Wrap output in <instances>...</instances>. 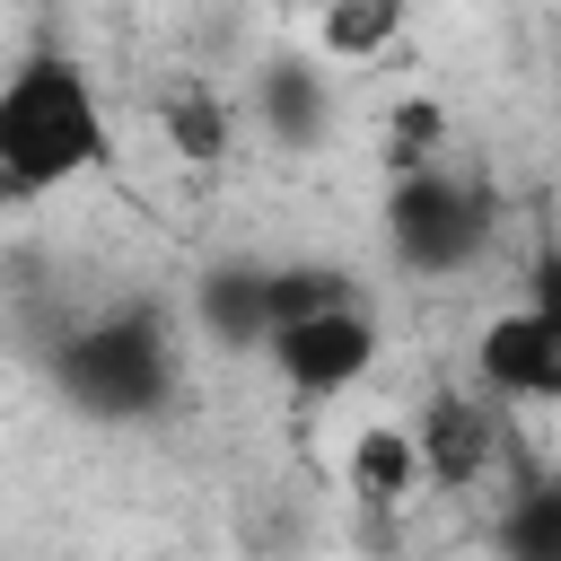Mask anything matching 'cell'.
<instances>
[{"label": "cell", "instance_id": "obj_11", "mask_svg": "<svg viewBox=\"0 0 561 561\" xmlns=\"http://www.w3.org/2000/svg\"><path fill=\"white\" fill-rule=\"evenodd\" d=\"M412 491H421L412 430H403V421H368V430L351 438V500H359L368 517H394Z\"/></svg>", "mask_w": 561, "mask_h": 561}, {"label": "cell", "instance_id": "obj_3", "mask_svg": "<svg viewBox=\"0 0 561 561\" xmlns=\"http://www.w3.org/2000/svg\"><path fill=\"white\" fill-rule=\"evenodd\" d=\"M500 237V193L482 175H456L447 158L421 167V175H394L386 184V254L421 280H447V272H473Z\"/></svg>", "mask_w": 561, "mask_h": 561}, {"label": "cell", "instance_id": "obj_9", "mask_svg": "<svg viewBox=\"0 0 561 561\" xmlns=\"http://www.w3.org/2000/svg\"><path fill=\"white\" fill-rule=\"evenodd\" d=\"M491 561H561V473L517 465L491 508Z\"/></svg>", "mask_w": 561, "mask_h": 561}, {"label": "cell", "instance_id": "obj_1", "mask_svg": "<svg viewBox=\"0 0 561 561\" xmlns=\"http://www.w3.org/2000/svg\"><path fill=\"white\" fill-rule=\"evenodd\" d=\"M114 167V114L70 44H26L0 70V210H26Z\"/></svg>", "mask_w": 561, "mask_h": 561}, {"label": "cell", "instance_id": "obj_6", "mask_svg": "<svg viewBox=\"0 0 561 561\" xmlns=\"http://www.w3.org/2000/svg\"><path fill=\"white\" fill-rule=\"evenodd\" d=\"M412 456H421V482H438V491H473V482H491L500 456H508L500 403H482L473 386H438V394L421 403Z\"/></svg>", "mask_w": 561, "mask_h": 561}, {"label": "cell", "instance_id": "obj_13", "mask_svg": "<svg viewBox=\"0 0 561 561\" xmlns=\"http://www.w3.org/2000/svg\"><path fill=\"white\" fill-rule=\"evenodd\" d=\"M386 44H403V9L394 0H333L324 18H316V53L324 61H377Z\"/></svg>", "mask_w": 561, "mask_h": 561}, {"label": "cell", "instance_id": "obj_8", "mask_svg": "<svg viewBox=\"0 0 561 561\" xmlns=\"http://www.w3.org/2000/svg\"><path fill=\"white\" fill-rule=\"evenodd\" d=\"M263 280H272V263H254V254L202 263V280H193V324H202L210 351H263V342H272Z\"/></svg>", "mask_w": 561, "mask_h": 561}, {"label": "cell", "instance_id": "obj_4", "mask_svg": "<svg viewBox=\"0 0 561 561\" xmlns=\"http://www.w3.org/2000/svg\"><path fill=\"white\" fill-rule=\"evenodd\" d=\"M377 351H386V333H377V307H368V298H359V307H333V316H316V324H289V333L263 342L272 377H280L298 403L351 394V386L377 368Z\"/></svg>", "mask_w": 561, "mask_h": 561}, {"label": "cell", "instance_id": "obj_10", "mask_svg": "<svg viewBox=\"0 0 561 561\" xmlns=\"http://www.w3.org/2000/svg\"><path fill=\"white\" fill-rule=\"evenodd\" d=\"M158 131H167V149H175L184 167H219V158L237 149V105H228L210 79H175V88L158 96Z\"/></svg>", "mask_w": 561, "mask_h": 561}, {"label": "cell", "instance_id": "obj_14", "mask_svg": "<svg viewBox=\"0 0 561 561\" xmlns=\"http://www.w3.org/2000/svg\"><path fill=\"white\" fill-rule=\"evenodd\" d=\"M447 158V105L438 96H403L394 114H386V184L394 175H421V167H438Z\"/></svg>", "mask_w": 561, "mask_h": 561}, {"label": "cell", "instance_id": "obj_2", "mask_svg": "<svg viewBox=\"0 0 561 561\" xmlns=\"http://www.w3.org/2000/svg\"><path fill=\"white\" fill-rule=\"evenodd\" d=\"M44 377L70 412L105 421V430H140V421H167L175 394H184V342H175V316L158 298H123V307H96L79 324L53 333L44 351Z\"/></svg>", "mask_w": 561, "mask_h": 561}, {"label": "cell", "instance_id": "obj_12", "mask_svg": "<svg viewBox=\"0 0 561 561\" xmlns=\"http://www.w3.org/2000/svg\"><path fill=\"white\" fill-rule=\"evenodd\" d=\"M263 307H272V333H289V324H316V316H333V307H359V289H351V272L342 263H272V280H263Z\"/></svg>", "mask_w": 561, "mask_h": 561}, {"label": "cell", "instance_id": "obj_7", "mask_svg": "<svg viewBox=\"0 0 561 561\" xmlns=\"http://www.w3.org/2000/svg\"><path fill=\"white\" fill-rule=\"evenodd\" d=\"M245 114H254V131H263L272 149H289V158L324 149V140H333V79H324V61H307V53L263 61Z\"/></svg>", "mask_w": 561, "mask_h": 561}, {"label": "cell", "instance_id": "obj_5", "mask_svg": "<svg viewBox=\"0 0 561 561\" xmlns=\"http://www.w3.org/2000/svg\"><path fill=\"white\" fill-rule=\"evenodd\" d=\"M473 394L482 403H526V412H552L561 403V307H500L482 333H473Z\"/></svg>", "mask_w": 561, "mask_h": 561}]
</instances>
